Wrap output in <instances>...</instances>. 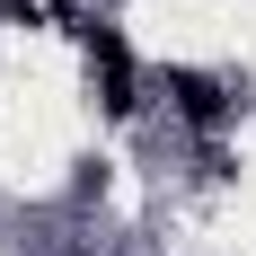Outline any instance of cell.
I'll return each mask as SVG.
<instances>
[{
  "mask_svg": "<svg viewBox=\"0 0 256 256\" xmlns=\"http://www.w3.org/2000/svg\"><path fill=\"white\" fill-rule=\"evenodd\" d=\"M88 62H98V80H106V106L124 115V106H132V62H124V44H115V36H98V44H88Z\"/></svg>",
  "mask_w": 256,
  "mask_h": 256,
  "instance_id": "1",
  "label": "cell"
},
{
  "mask_svg": "<svg viewBox=\"0 0 256 256\" xmlns=\"http://www.w3.org/2000/svg\"><path fill=\"white\" fill-rule=\"evenodd\" d=\"M177 106L194 115V124H212V115H221V80H204V71H186V80H177Z\"/></svg>",
  "mask_w": 256,
  "mask_h": 256,
  "instance_id": "2",
  "label": "cell"
}]
</instances>
